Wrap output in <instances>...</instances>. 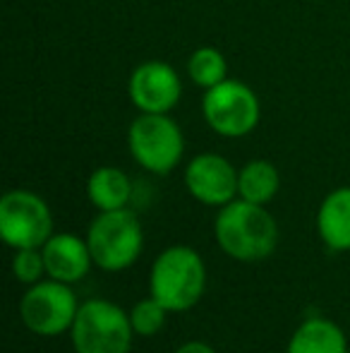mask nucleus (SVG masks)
Returning <instances> with one entry per match:
<instances>
[{
	"label": "nucleus",
	"mask_w": 350,
	"mask_h": 353,
	"mask_svg": "<svg viewBox=\"0 0 350 353\" xmlns=\"http://www.w3.org/2000/svg\"><path fill=\"white\" fill-rule=\"evenodd\" d=\"M346 332L327 317L305 320L288 341L285 353H348Z\"/></svg>",
	"instance_id": "13"
},
{
	"label": "nucleus",
	"mask_w": 350,
	"mask_h": 353,
	"mask_svg": "<svg viewBox=\"0 0 350 353\" xmlns=\"http://www.w3.org/2000/svg\"><path fill=\"white\" fill-rule=\"evenodd\" d=\"M204 121L221 137H245L257 128L262 106L248 84L238 79H226L206 89L201 99Z\"/></svg>",
	"instance_id": "6"
},
{
	"label": "nucleus",
	"mask_w": 350,
	"mask_h": 353,
	"mask_svg": "<svg viewBox=\"0 0 350 353\" xmlns=\"http://www.w3.org/2000/svg\"><path fill=\"white\" fill-rule=\"evenodd\" d=\"M94 265L106 272H122L132 267L144 248V231L140 219L130 210L101 212L87 233Z\"/></svg>",
	"instance_id": "3"
},
{
	"label": "nucleus",
	"mask_w": 350,
	"mask_h": 353,
	"mask_svg": "<svg viewBox=\"0 0 350 353\" xmlns=\"http://www.w3.org/2000/svg\"><path fill=\"white\" fill-rule=\"evenodd\" d=\"M0 236L14 250L43 248L53 236L48 205L29 190H10L0 200Z\"/></svg>",
	"instance_id": "8"
},
{
	"label": "nucleus",
	"mask_w": 350,
	"mask_h": 353,
	"mask_svg": "<svg viewBox=\"0 0 350 353\" xmlns=\"http://www.w3.org/2000/svg\"><path fill=\"white\" fill-rule=\"evenodd\" d=\"M127 144L135 161L156 176L173 171L185 154L182 130L168 113H140L127 130Z\"/></svg>",
	"instance_id": "5"
},
{
	"label": "nucleus",
	"mask_w": 350,
	"mask_h": 353,
	"mask_svg": "<svg viewBox=\"0 0 350 353\" xmlns=\"http://www.w3.org/2000/svg\"><path fill=\"white\" fill-rule=\"evenodd\" d=\"M87 195L96 210H122L132 197V183L125 171L116 166H101L89 176Z\"/></svg>",
	"instance_id": "14"
},
{
	"label": "nucleus",
	"mask_w": 350,
	"mask_h": 353,
	"mask_svg": "<svg viewBox=\"0 0 350 353\" xmlns=\"http://www.w3.org/2000/svg\"><path fill=\"white\" fill-rule=\"evenodd\" d=\"M77 296L70 283L63 281H39L19 301V317L24 327L39 336H58L72 330L77 317Z\"/></svg>",
	"instance_id": "7"
},
{
	"label": "nucleus",
	"mask_w": 350,
	"mask_h": 353,
	"mask_svg": "<svg viewBox=\"0 0 350 353\" xmlns=\"http://www.w3.org/2000/svg\"><path fill=\"white\" fill-rule=\"evenodd\" d=\"M166 312H168V310H166V307L161 305L154 296L140 301L130 310V322H132V330H135V334H140V336L159 334L161 327L166 325Z\"/></svg>",
	"instance_id": "17"
},
{
	"label": "nucleus",
	"mask_w": 350,
	"mask_h": 353,
	"mask_svg": "<svg viewBox=\"0 0 350 353\" xmlns=\"http://www.w3.org/2000/svg\"><path fill=\"white\" fill-rule=\"evenodd\" d=\"M214 233L221 250L238 262H259L278 245L276 219L264 205H254L243 197L221 207Z\"/></svg>",
	"instance_id": "1"
},
{
	"label": "nucleus",
	"mask_w": 350,
	"mask_h": 353,
	"mask_svg": "<svg viewBox=\"0 0 350 353\" xmlns=\"http://www.w3.org/2000/svg\"><path fill=\"white\" fill-rule=\"evenodd\" d=\"M43 262H46V274L56 281L75 283L89 274L94 265L89 243L72 233H58L46 241L41 248Z\"/></svg>",
	"instance_id": "11"
},
{
	"label": "nucleus",
	"mask_w": 350,
	"mask_h": 353,
	"mask_svg": "<svg viewBox=\"0 0 350 353\" xmlns=\"http://www.w3.org/2000/svg\"><path fill=\"white\" fill-rule=\"evenodd\" d=\"M278 185V171L274 163L264 161V159H254L238 171V195L248 202H254V205H266L274 200Z\"/></svg>",
	"instance_id": "15"
},
{
	"label": "nucleus",
	"mask_w": 350,
	"mask_h": 353,
	"mask_svg": "<svg viewBox=\"0 0 350 353\" xmlns=\"http://www.w3.org/2000/svg\"><path fill=\"white\" fill-rule=\"evenodd\" d=\"M185 185L201 205L223 207L238 195V171L221 154H197L185 168Z\"/></svg>",
	"instance_id": "9"
},
{
	"label": "nucleus",
	"mask_w": 350,
	"mask_h": 353,
	"mask_svg": "<svg viewBox=\"0 0 350 353\" xmlns=\"http://www.w3.org/2000/svg\"><path fill=\"white\" fill-rule=\"evenodd\" d=\"M151 296L168 312H185L199 303L206 288V267L197 250L173 245L156 257L149 274Z\"/></svg>",
	"instance_id": "2"
},
{
	"label": "nucleus",
	"mask_w": 350,
	"mask_h": 353,
	"mask_svg": "<svg viewBox=\"0 0 350 353\" xmlns=\"http://www.w3.org/2000/svg\"><path fill=\"white\" fill-rule=\"evenodd\" d=\"M348 353H350V351H348Z\"/></svg>",
	"instance_id": "20"
},
{
	"label": "nucleus",
	"mask_w": 350,
	"mask_h": 353,
	"mask_svg": "<svg viewBox=\"0 0 350 353\" xmlns=\"http://www.w3.org/2000/svg\"><path fill=\"white\" fill-rule=\"evenodd\" d=\"M175 353H216V351L209 344H204V341H187Z\"/></svg>",
	"instance_id": "19"
},
{
	"label": "nucleus",
	"mask_w": 350,
	"mask_h": 353,
	"mask_svg": "<svg viewBox=\"0 0 350 353\" xmlns=\"http://www.w3.org/2000/svg\"><path fill=\"white\" fill-rule=\"evenodd\" d=\"M317 231L327 248L350 250V188H338L324 197L317 212Z\"/></svg>",
	"instance_id": "12"
},
{
	"label": "nucleus",
	"mask_w": 350,
	"mask_h": 353,
	"mask_svg": "<svg viewBox=\"0 0 350 353\" xmlns=\"http://www.w3.org/2000/svg\"><path fill=\"white\" fill-rule=\"evenodd\" d=\"M70 332L77 353H130L135 334L130 315L103 298L82 303Z\"/></svg>",
	"instance_id": "4"
},
{
	"label": "nucleus",
	"mask_w": 350,
	"mask_h": 353,
	"mask_svg": "<svg viewBox=\"0 0 350 353\" xmlns=\"http://www.w3.org/2000/svg\"><path fill=\"white\" fill-rule=\"evenodd\" d=\"M43 272H46V262H43V252L41 248H24V250H17L12 257V274L19 283H27V286H34V283L41 281Z\"/></svg>",
	"instance_id": "18"
},
{
	"label": "nucleus",
	"mask_w": 350,
	"mask_h": 353,
	"mask_svg": "<svg viewBox=\"0 0 350 353\" xmlns=\"http://www.w3.org/2000/svg\"><path fill=\"white\" fill-rule=\"evenodd\" d=\"M187 72H190L192 82H195L197 87L211 89L228 79V63H226L221 51H216V48H211V46H204V48H197L190 56Z\"/></svg>",
	"instance_id": "16"
},
{
	"label": "nucleus",
	"mask_w": 350,
	"mask_h": 353,
	"mask_svg": "<svg viewBox=\"0 0 350 353\" xmlns=\"http://www.w3.org/2000/svg\"><path fill=\"white\" fill-rule=\"evenodd\" d=\"M130 101L142 113H168L182 97V82L177 72L164 61H146L130 74Z\"/></svg>",
	"instance_id": "10"
}]
</instances>
